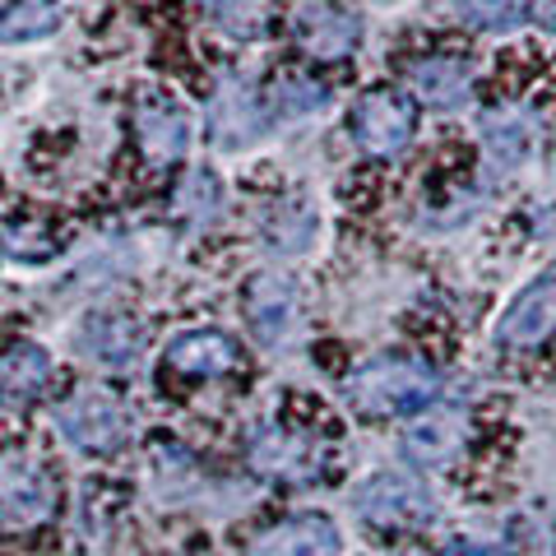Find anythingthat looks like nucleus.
<instances>
[{
	"label": "nucleus",
	"mask_w": 556,
	"mask_h": 556,
	"mask_svg": "<svg viewBox=\"0 0 556 556\" xmlns=\"http://www.w3.org/2000/svg\"><path fill=\"white\" fill-rule=\"evenodd\" d=\"M510 552L515 556H552L556 543H552V525L538 510L529 515H515L510 519Z\"/></svg>",
	"instance_id": "obj_23"
},
{
	"label": "nucleus",
	"mask_w": 556,
	"mask_h": 556,
	"mask_svg": "<svg viewBox=\"0 0 556 556\" xmlns=\"http://www.w3.org/2000/svg\"><path fill=\"white\" fill-rule=\"evenodd\" d=\"M320 108H325V84H316V79H278L269 89L274 116H306Z\"/></svg>",
	"instance_id": "obj_21"
},
{
	"label": "nucleus",
	"mask_w": 556,
	"mask_h": 556,
	"mask_svg": "<svg viewBox=\"0 0 556 556\" xmlns=\"http://www.w3.org/2000/svg\"><path fill=\"white\" fill-rule=\"evenodd\" d=\"M208 126H214V139L223 149H241L251 144L265 126V116H260V102L247 84H223L214 93V112H208Z\"/></svg>",
	"instance_id": "obj_13"
},
{
	"label": "nucleus",
	"mask_w": 556,
	"mask_h": 556,
	"mask_svg": "<svg viewBox=\"0 0 556 556\" xmlns=\"http://www.w3.org/2000/svg\"><path fill=\"white\" fill-rule=\"evenodd\" d=\"M56 28V10L47 0H10L0 5V38L5 42H28Z\"/></svg>",
	"instance_id": "obj_18"
},
{
	"label": "nucleus",
	"mask_w": 556,
	"mask_h": 556,
	"mask_svg": "<svg viewBox=\"0 0 556 556\" xmlns=\"http://www.w3.org/2000/svg\"><path fill=\"white\" fill-rule=\"evenodd\" d=\"M556 334V274L529 283L519 298L510 302V311L496 325V343L506 348H538Z\"/></svg>",
	"instance_id": "obj_7"
},
{
	"label": "nucleus",
	"mask_w": 556,
	"mask_h": 556,
	"mask_svg": "<svg viewBox=\"0 0 556 556\" xmlns=\"http://www.w3.org/2000/svg\"><path fill=\"white\" fill-rule=\"evenodd\" d=\"M135 139H139V149H144L149 163H177L186 153L190 126L177 108L149 102V108H139V116H135Z\"/></svg>",
	"instance_id": "obj_16"
},
{
	"label": "nucleus",
	"mask_w": 556,
	"mask_h": 556,
	"mask_svg": "<svg viewBox=\"0 0 556 556\" xmlns=\"http://www.w3.org/2000/svg\"><path fill=\"white\" fill-rule=\"evenodd\" d=\"M468 441H473V422L455 404H437V408L417 413L413 427L404 431V450L427 468H455L464 459Z\"/></svg>",
	"instance_id": "obj_6"
},
{
	"label": "nucleus",
	"mask_w": 556,
	"mask_h": 556,
	"mask_svg": "<svg viewBox=\"0 0 556 556\" xmlns=\"http://www.w3.org/2000/svg\"><path fill=\"white\" fill-rule=\"evenodd\" d=\"M353 139L362 153H371V159H390V153H399L413 139V108L404 93L394 89H371L357 98L353 108Z\"/></svg>",
	"instance_id": "obj_5"
},
{
	"label": "nucleus",
	"mask_w": 556,
	"mask_h": 556,
	"mask_svg": "<svg viewBox=\"0 0 556 556\" xmlns=\"http://www.w3.org/2000/svg\"><path fill=\"white\" fill-rule=\"evenodd\" d=\"M237 343L218 329H190V334H177L167 343V367L181 371V376H195V380H208V376H223L237 367Z\"/></svg>",
	"instance_id": "obj_11"
},
{
	"label": "nucleus",
	"mask_w": 556,
	"mask_h": 556,
	"mask_svg": "<svg viewBox=\"0 0 556 556\" xmlns=\"http://www.w3.org/2000/svg\"><path fill=\"white\" fill-rule=\"evenodd\" d=\"M79 343L89 348V357L108 362V367H130L139 348H144V329L130 316H93L79 329Z\"/></svg>",
	"instance_id": "obj_17"
},
{
	"label": "nucleus",
	"mask_w": 556,
	"mask_h": 556,
	"mask_svg": "<svg viewBox=\"0 0 556 556\" xmlns=\"http://www.w3.org/2000/svg\"><path fill=\"white\" fill-rule=\"evenodd\" d=\"M51 386V357L38 343H20L0 357V404L24 408Z\"/></svg>",
	"instance_id": "obj_14"
},
{
	"label": "nucleus",
	"mask_w": 556,
	"mask_h": 556,
	"mask_svg": "<svg viewBox=\"0 0 556 556\" xmlns=\"http://www.w3.org/2000/svg\"><path fill=\"white\" fill-rule=\"evenodd\" d=\"M455 10L478 28H515L529 20V0H455Z\"/></svg>",
	"instance_id": "obj_22"
},
{
	"label": "nucleus",
	"mask_w": 556,
	"mask_h": 556,
	"mask_svg": "<svg viewBox=\"0 0 556 556\" xmlns=\"http://www.w3.org/2000/svg\"><path fill=\"white\" fill-rule=\"evenodd\" d=\"M247 316L260 343H288L292 329H298V292L283 274H255L247 288Z\"/></svg>",
	"instance_id": "obj_8"
},
{
	"label": "nucleus",
	"mask_w": 556,
	"mask_h": 556,
	"mask_svg": "<svg viewBox=\"0 0 556 556\" xmlns=\"http://www.w3.org/2000/svg\"><path fill=\"white\" fill-rule=\"evenodd\" d=\"M357 515L376 529H422L431 519V496L408 473H376L357 486Z\"/></svg>",
	"instance_id": "obj_4"
},
{
	"label": "nucleus",
	"mask_w": 556,
	"mask_h": 556,
	"mask_svg": "<svg viewBox=\"0 0 556 556\" xmlns=\"http://www.w3.org/2000/svg\"><path fill=\"white\" fill-rule=\"evenodd\" d=\"M51 510H56V478L28 455L0 459V525L38 529Z\"/></svg>",
	"instance_id": "obj_3"
},
{
	"label": "nucleus",
	"mask_w": 556,
	"mask_h": 556,
	"mask_svg": "<svg viewBox=\"0 0 556 556\" xmlns=\"http://www.w3.org/2000/svg\"><path fill=\"white\" fill-rule=\"evenodd\" d=\"M218 10H223V24H228L232 33H255L269 20L274 0H218Z\"/></svg>",
	"instance_id": "obj_24"
},
{
	"label": "nucleus",
	"mask_w": 556,
	"mask_h": 556,
	"mask_svg": "<svg viewBox=\"0 0 556 556\" xmlns=\"http://www.w3.org/2000/svg\"><path fill=\"white\" fill-rule=\"evenodd\" d=\"M362 28L353 14H343L334 5H306L298 20V42L311 51L316 61H343L357 47Z\"/></svg>",
	"instance_id": "obj_12"
},
{
	"label": "nucleus",
	"mask_w": 556,
	"mask_h": 556,
	"mask_svg": "<svg viewBox=\"0 0 556 556\" xmlns=\"http://www.w3.org/2000/svg\"><path fill=\"white\" fill-rule=\"evenodd\" d=\"M177 208L190 228H204V223L218 218V181L208 172H186V181L177 190Z\"/></svg>",
	"instance_id": "obj_20"
},
{
	"label": "nucleus",
	"mask_w": 556,
	"mask_h": 556,
	"mask_svg": "<svg viewBox=\"0 0 556 556\" xmlns=\"http://www.w3.org/2000/svg\"><path fill=\"white\" fill-rule=\"evenodd\" d=\"M437 371L417 357H376L367 367H357L348 376V399L353 408L371 413V417H399V413H417L437 399Z\"/></svg>",
	"instance_id": "obj_1"
},
{
	"label": "nucleus",
	"mask_w": 556,
	"mask_h": 556,
	"mask_svg": "<svg viewBox=\"0 0 556 556\" xmlns=\"http://www.w3.org/2000/svg\"><path fill=\"white\" fill-rule=\"evenodd\" d=\"M339 529L325 515H292L247 547V556H334Z\"/></svg>",
	"instance_id": "obj_10"
},
{
	"label": "nucleus",
	"mask_w": 556,
	"mask_h": 556,
	"mask_svg": "<svg viewBox=\"0 0 556 556\" xmlns=\"http://www.w3.org/2000/svg\"><path fill=\"white\" fill-rule=\"evenodd\" d=\"M251 464L255 473H265L274 482H311L320 473V455L306 437H292L283 427H265L251 441Z\"/></svg>",
	"instance_id": "obj_9"
},
{
	"label": "nucleus",
	"mask_w": 556,
	"mask_h": 556,
	"mask_svg": "<svg viewBox=\"0 0 556 556\" xmlns=\"http://www.w3.org/2000/svg\"><path fill=\"white\" fill-rule=\"evenodd\" d=\"M450 556H496V552H486V547H450Z\"/></svg>",
	"instance_id": "obj_25"
},
{
	"label": "nucleus",
	"mask_w": 556,
	"mask_h": 556,
	"mask_svg": "<svg viewBox=\"0 0 556 556\" xmlns=\"http://www.w3.org/2000/svg\"><path fill=\"white\" fill-rule=\"evenodd\" d=\"M408 79L417 98L431 102V108H459L468 89H473V70H468L464 56H427L408 70Z\"/></svg>",
	"instance_id": "obj_15"
},
{
	"label": "nucleus",
	"mask_w": 556,
	"mask_h": 556,
	"mask_svg": "<svg viewBox=\"0 0 556 556\" xmlns=\"http://www.w3.org/2000/svg\"><path fill=\"white\" fill-rule=\"evenodd\" d=\"M56 427H61V437L70 445L89 450V455H112V450L126 441L130 417H126V408H121L112 394L79 390V394H70L65 404L56 408Z\"/></svg>",
	"instance_id": "obj_2"
},
{
	"label": "nucleus",
	"mask_w": 556,
	"mask_h": 556,
	"mask_svg": "<svg viewBox=\"0 0 556 556\" xmlns=\"http://www.w3.org/2000/svg\"><path fill=\"white\" fill-rule=\"evenodd\" d=\"M482 139H486V149H492V159L501 163H519L525 159V149H529V116H519V112H492L482 121Z\"/></svg>",
	"instance_id": "obj_19"
}]
</instances>
